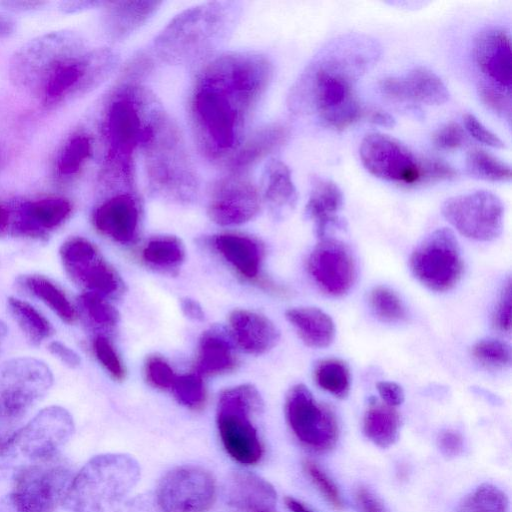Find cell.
Instances as JSON below:
<instances>
[{
    "label": "cell",
    "instance_id": "obj_5",
    "mask_svg": "<svg viewBox=\"0 0 512 512\" xmlns=\"http://www.w3.org/2000/svg\"><path fill=\"white\" fill-rule=\"evenodd\" d=\"M285 415L293 435L306 449L323 453L336 445L339 424L334 411L318 402L305 385L298 384L290 389Z\"/></svg>",
    "mask_w": 512,
    "mask_h": 512
},
{
    "label": "cell",
    "instance_id": "obj_46",
    "mask_svg": "<svg viewBox=\"0 0 512 512\" xmlns=\"http://www.w3.org/2000/svg\"><path fill=\"white\" fill-rule=\"evenodd\" d=\"M432 139L438 149L451 151L462 147L467 142V135L460 124L449 122L437 129Z\"/></svg>",
    "mask_w": 512,
    "mask_h": 512
},
{
    "label": "cell",
    "instance_id": "obj_3",
    "mask_svg": "<svg viewBox=\"0 0 512 512\" xmlns=\"http://www.w3.org/2000/svg\"><path fill=\"white\" fill-rule=\"evenodd\" d=\"M74 474L60 455L28 462L14 475L9 505L14 512H54L63 504Z\"/></svg>",
    "mask_w": 512,
    "mask_h": 512
},
{
    "label": "cell",
    "instance_id": "obj_27",
    "mask_svg": "<svg viewBox=\"0 0 512 512\" xmlns=\"http://www.w3.org/2000/svg\"><path fill=\"white\" fill-rule=\"evenodd\" d=\"M237 365L230 342L221 331H206L199 342L195 373L213 376L232 371Z\"/></svg>",
    "mask_w": 512,
    "mask_h": 512
},
{
    "label": "cell",
    "instance_id": "obj_54",
    "mask_svg": "<svg viewBox=\"0 0 512 512\" xmlns=\"http://www.w3.org/2000/svg\"><path fill=\"white\" fill-rule=\"evenodd\" d=\"M44 1H36V0H4L0 1V6L6 10L13 12H25L38 9L39 7L45 5Z\"/></svg>",
    "mask_w": 512,
    "mask_h": 512
},
{
    "label": "cell",
    "instance_id": "obj_33",
    "mask_svg": "<svg viewBox=\"0 0 512 512\" xmlns=\"http://www.w3.org/2000/svg\"><path fill=\"white\" fill-rule=\"evenodd\" d=\"M87 64V62L75 58L59 66L43 86L46 100H56L73 88H77L86 75Z\"/></svg>",
    "mask_w": 512,
    "mask_h": 512
},
{
    "label": "cell",
    "instance_id": "obj_50",
    "mask_svg": "<svg viewBox=\"0 0 512 512\" xmlns=\"http://www.w3.org/2000/svg\"><path fill=\"white\" fill-rule=\"evenodd\" d=\"M354 499L358 512H387L381 500L367 487L356 488Z\"/></svg>",
    "mask_w": 512,
    "mask_h": 512
},
{
    "label": "cell",
    "instance_id": "obj_12",
    "mask_svg": "<svg viewBox=\"0 0 512 512\" xmlns=\"http://www.w3.org/2000/svg\"><path fill=\"white\" fill-rule=\"evenodd\" d=\"M74 421L67 409L52 405L40 410L22 425L13 448H17L28 462L51 459L69 441L74 433Z\"/></svg>",
    "mask_w": 512,
    "mask_h": 512
},
{
    "label": "cell",
    "instance_id": "obj_21",
    "mask_svg": "<svg viewBox=\"0 0 512 512\" xmlns=\"http://www.w3.org/2000/svg\"><path fill=\"white\" fill-rule=\"evenodd\" d=\"M71 212L70 201L63 197H46L27 202L20 208L16 228L24 236L41 239L61 226Z\"/></svg>",
    "mask_w": 512,
    "mask_h": 512
},
{
    "label": "cell",
    "instance_id": "obj_32",
    "mask_svg": "<svg viewBox=\"0 0 512 512\" xmlns=\"http://www.w3.org/2000/svg\"><path fill=\"white\" fill-rule=\"evenodd\" d=\"M319 387L337 398H345L350 390L351 375L347 364L336 358L323 359L314 369Z\"/></svg>",
    "mask_w": 512,
    "mask_h": 512
},
{
    "label": "cell",
    "instance_id": "obj_53",
    "mask_svg": "<svg viewBox=\"0 0 512 512\" xmlns=\"http://www.w3.org/2000/svg\"><path fill=\"white\" fill-rule=\"evenodd\" d=\"M48 350L69 368H77L81 364L80 356L60 341H51L48 344Z\"/></svg>",
    "mask_w": 512,
    "mask_h": 512
},
{
    "label": "cell",
    "instance_id": "obj_8",
    "mask_svg": "<svg viewBox=\"0 0 512 512\" xmlns=\"http://www.w3.org/2000/svg\"><path fill=\"white\" fill-rule=\"evenodd\" d=\"M312 91L321 119L335 130L350 127L364 115L348 70L338 61L330 60L316 69Z\"/></svg>",
    "mask_w": 512,
    "mask_h": 512
},
{
    "label": "cell",
    "instance_id": "obj_25",
    "mask_svg": "<svg viewBox=\"0 0 512 512\" xmlns=\"http://www.w3.org/2000/svg\"><path fill=\"white\" fill-rule=\"evenodd\" d=\"M214 247L240 275L247 279L258 277L262 248L255 239L241 234L224 233L214 237Z\"/></svg>",
    "mask_w": 512,
    "mask_h": 512
},
{
    "label": "cell",
    "instance_id": "obj_23",
    "mask_svg": "<svg viewBox=\"0 0 512 512\" xmlns=\"http://www.w3.org/2000/svg\"><path fill=\"white\" fill-rule=\"evenodd\" d=\"M108 134L114 148L123 155H130L134 148L148 139V129L141 121L133 103L128 99L115 101L108 113Z\"/></svg>",
    "mask_w": 512,
    "mask_h": 512
},
{
    "label": "cell",
    "instance_id": "obj_19",
    "mask_svg": "<svg viewBox=\"0 0 512 512\" xmlns=\"http://www.w3.org/2000/svg\"><path fill=\"white\" fill-rule=\"evenodd\" d=\"M224 500L230 512L277 511V493L273 485L249 471L237 470L229 475Z\"/></svg>",
    "mask_w": 512,
    "mask_h": 512
},
{
    "label": "cell",
    "instance_id": "obj_4",
    "mask_svg": "<svg viewBox=\"0 0 512 512\" xmlns=\"http://www.w3.org/2000/svg\"><path fill=\"white\" fill-rule=\"evenodd\" d=\"M53 373L42 360L15 357L0 364V416L22 421L53 385Z\"/></svg>",
    "mask_w": 512,
    "mask_h": 512
},
{
    "label": "cell",
    "instance_id": "obj_31",
    "mask_svg": "<svg viewBox=\"0 0 512 512\" xmlns=\"http://www.w3.org/2000/svg\"><path fill=\"white\" fill-rule=\"evenodd\" d=\"M265 198L278 213L292 209L297 201V191L288 167L279 161L273 162L267 170Z\"/></svg>",
    "mask_w": 512,
    "mask_h": 512
},
{
    "label": "cell",
    "instance_id": "obj_18",
    "mask_svg": "<svg viewBox=\"0 0 512 512\" xmlns=\"http://www.w3.org/2000/svg\"><path fill=\"white\" fill-rule=\"evenodd\" d=\"M259 208V196L251 184L228 181L214 191L208 214L219 225H239L252 219Z\"/></svg>",
    "mask_w": 512,
    "mask_h": 512
},
{
    "label": "cell",
    "instance_id": "obj_55",
    "mask_svg": "<svg viewBox=\"0 0 512 512\" xmlns=\"http://www.w3.org/2000/svg\"><path fill=\"white\" fill-rule=\"evenodd\" d=\"M369 122L386 128H391L395 125V118L386 111L378 108H372L364 112Z\"/></svg>",
    "mask_w": 512,
    "mask_h": 512
},
{
    "label": "cell",
    "instance_id": "obj_47",
    "mask_svg": "<svg viewBox=\"0 0 512 512\" xmlns=\"http://www.w3.org/2000/svg\"><path fill=\"white\" fill-rule=\"evenodd\" d=\"M463 122L466 132L478 142L494 148L505 147V143L473 114H465Z\"/></svg>",
    "mask_w": 512,
    "mask_h": 512
},
{
    "label": "cell",
    "instance_id": "obj_13",
    "mask_svg": "<svg viewBox=\"0 0 512 512\" xmlns=\"http://www.w3.org/2000/svg\"><path fill=\"white\" fill-rule=\"evenodd\" d=\"M59 255L66 274L87 291L102 296L118 291L120 281L116 272L89 240L69 238L60 246Z\"/></svg>",
    "mask_w": 512,
    "mask_h": 512
},
{
    "label": "cell",
    "instance_id": "obj_10",
    "mask_svg": "<svg viewBox=\"0 0 512 512\" xmlns=\"http://www.w3.org/2000/svg\"><path fill=\"white\" fill-rule=\"evenodd\" d=\"M442 214L460 234L473 240L491 241L502 232V201L487 190L447 199L442 206Z\"/></svg>",
    "mask_w": 512,
    "mask_h": 512
},
{
    "label": "cell",
    "instance_id": "obj_17",
    "mask_svg": "<svg viewBox=\"0 0 512 512\" xmlns=\"http://www.w3.org/2000/svg\"><path fill=\"white\" fill-rule=\"evenodd\" d=\"M479 69L497 86L511 92V37L507 30L490 28L479 33L473 46Z\"/></svg>",
    "mask_w": 512,
    "mask_h": 512
},
{
    "label": "cell",
    "instance_id": "obj_59",
    "mask_svg": "<svg viewBox=\"0 0 512 512\" xmlns=\"http://www.w3.org/2000/svg\"><path fill=\"white\" fill-rule=\"evenodd\" d=\"M284 503L291 512H315L306 504L291 496L285 497Z\"/></svg>",
    "mask_w": 512,
    "mask_h": 512
},
{
    "label": "cell",
    "instance_id": "obj_49",
    "mask_svg": "<svg viewBox=\"0 0 512 512\" xmlns=\"http://www.w3.org/2000/svg\"><path fill=\"white\" fill-rule=\"evenodd\" d=\"M437 445L444 456L448 458L456 457L463 450V438L459 432L447 429L439 434Z\"/></svg>",
    "mask_w": 512,
    "mask_h": 512
},
{
    "label": "cell",
    "instance_id": "obj_6",
    "mask_svg": "<svg viewBox=\"0 0 512 512\" xmlns=\"http://www.w3.org/2000/svg\"><path fill=\"white\" fill-rule=\"evenodd\" d=\"M410 269L415 278L431 290L442 292L454 287L463 272L454 233L448 228L431 232L413 251Z\"/></svg>",
    "mask_w": 512,
    "mask_h": 512
},
{
    "label": "cell",
    "instance_id": "obj_60",
    "mask_svg": "<svg viewBox=\"0 0 512 512\" xmlns=\"http://www.w3.org/2000/svg\"><path fill=\"white\" fill-rule=\"evenodd\" d=\"M113 512H151L150 508L146 505V503L139 502H130L126 503L123 506L119 507Z\"/></svg>",
    "mask_w": 512,
    "mask_h": 512
},
{
    "label": "cell",
    "instance_id": "obj_9",
    "mask_svg": "<svg viewBox=\"0 0 512 512\" xmlns=\"http://www.w3.org/2000/svg\"><path fill=\"white\" fill-rule=\"evenodd\" d=\"M216 495V480L208 470L183 465L162 477L155 502L162 512H206L213 506Z\"/></svg>",
    "mask_w": 512,
    "mask_h": 512
},
{
    "label": "cell",
    "instance_id": "obj_63",
    "mask_svg": "<svg viewBox=\"0 0 512 512\" xmlns=\"http://www.w3.org/2000/svg\"><path fill=\"white\" fill-rule=\"evenodd\" d=\"M271 512H277V511H271Z\"/></svg>",
    "mask_w": 512,
    "mask_h": 512
},
{
    "label": "cell",
    "instance_id": "obj_28",
    "mask_svg": "<svg viewBox=\"0 0 512 512\" xmlns=\"http://www.w3.org/2000/svg\"><path fill=\"white\" fill-rule=\"evenodd\" d=\"M400 415L385 403L372 401L364 415L363 432L375 445L387 448L399 437Z\"/></svg>",
    "mask_w": 512,
    "mask_h": 512
},
{
    "label": "cell",
    "instance_id": "obj_11",
    "mask_svg": "<svg viewBox=\"0 0 512 512\" xmlns=\"http://www.w3.org/2000/svg\"><path fill=\"white\" fill-rule=\"evenodd\" d=\"M75 37L68 31H55L31 39L12 60L11 74L22 85L42 83L62 64L75 59Z\"/></svg>",
    "mask_w": 512,
    "mask_h": 512
},
{
    "label": "cell",
    "instance_id": "obj_42",
    "mask_svg": "<svg viewBox=\"0 0 512 512\" xmlns=\"http://www.w3.org/2000/svg\"><path fill=\"white\" fill-rule=\"evenodd\" d=\"M303 469L310 481L322 494L325 500L335 509L343 508L344 503L340 491L333 480L314 461L305 460Z\"/></svg>",
    "mask_w": 512,
    "mask_h": 512
},
{
    "label": "cell",
    "instance_id": "obj_1",
    "mask_svg": "<svg viewBox=\"0 0 512 512\" xmlns=\"http://www.w3.org/2000/svg\"><path fill=\"white\" fill-rule=\"evenodd\" d=\"M139 477V464L130 455L94 456L74 474L62 506L69 512H113Z\"/></svg>",
    "mask_w": 512,
    "mask_h": 512
},
{
    "label": "cell",
    "instance_id": "obj_51",
    "mask_svg": "<svg viewBox=\"0 0 512 512\" xmlns=\"http://www.w3.org/2000/svg\"><path fill=\"white\" fill-rule=\"evenodd\" d=\"M21 427V421L0 416V455L5 454L13 448Z\"/></svg>",
    "mask_w": 512,
    "mask_h": 512
},
{
    "label": "cell",
    "instance_id": "obj_43",
    "mask_svg": "<svg viewBox=\"0 0 512 512\" xmlns=\"http://www.w3.org/2000/svg\"><path fill=\"white\" fill-rule=\"evenodd\" d=\"M92 347L101 366L113 379L122 381L125 378V367L109 339L99 335L94 338Z\"/></svg>",
    "mask_w": 512,
    "mask_h": 512
},
{
    "label": "cell",
    "instance_id": "obj_45",
    "mask_svg": "<svg viewBox=\"0 0 512 512\" xmlns=\"http://www.w3.org/2000/svg\"><path fill=\"white\" fill-rule=\"evenodd\" d=\"M147 380L156 388L170 389L174 385L178 375L171 366L160 356L148 358L145 366Z\"/></svg>",
    "mask_w": 512,
    "mask_h": 512
},
{
    "label": "cell",
    "instance_id": "obj_22",
    "mask_svg": "<svg viewBox=\"0 0 512 512\" xmlns=\"http://www.w3.org/2000/svg\"><path fill=\"white\" fill-rule=\"evenodd\" d=\"M229 324L239 347L250 354H263L279 340V331L274 323L254 311L234 310L229 316Z\"/></svg>",
    "mask_w": 512,
    "mask_h": 512
},
{
    "label": "cell",
    "instance_id": "obj_61",
    "mask_svg": "<svg viewBox=\"0 0 512 512\" xmlns=\"http://www.w3.org/2000/svg\"><path fill=\"white\" fill-rule=\"evenodd\" d=\"M10 226V212L8 209L0 204V237L4 236Z\"/></svg>",
    "mask_w": 512,
    "mask_h": 512
},
{
    "label": "cell",
    "instance_id": "obj_38",
    "mask_svg": "<svg viewBox=\"0 0 512 512\" xmlns=\"http://www.w3.org/2000/svg\"><path fill=\"white\" fill-rule=\"evenodd\" d=\"M369 302L378 318L386 322L400 321L405 317V308L400 297L384 286L373 288Z\"/></svg>",
    "mask_w": 512,
    "mask_h": 512
},
{
    "label": "cell",
    "instance_id": "obj_36",
    "mask_svg": "<svg viewBox=\"0 0 512 512\" xmlns=\"http://www.w3.org/2000/svg\"><path fill=\"white\" fill-rule=\"evenodd\" d=\"M142 257L153 266L172 268L184 260L185 251L179 239L164 236L150 240L142 251Z\"/></svg>",
    "mask_w": 512,
    "mask_h": 512
},
{
    "label": "cell",
    "instance_id": "obj_30",
    "mask_svg": "<svg viewBox=\"0 0 512 512\" xmlns=\"http://www.w3.org/2000/svg\"><path fill=\"white\" fill-rule=\"evenodd\" d=\"M7 307L31 344L39 345L53 335L54 329L49 320L30 303L16 297H9Z\"/></svg>",
    "mask_w": 512,
    "mask_h": 512
},
{
    "label": "cell",
    "instance_id": "obj_62",
    "mask_svg": "<svg viewBox=\"0 0 512 512\" xmlns=\"http://www.w3.org/2000/svg\"><path fill=\"white\" fill-rule=\"evenodd\" d=\"M7 333H8V328H7L6 323L4 321L0 320V348L2 347V345L5 341Z\"/></svg>",
    "mask_w": 512,
    "mask_h": 512
},
{
    "label": "cell",
    "instance_id": "obj_20",
    "mask_svg": "<svg viewBox=\"0 0 512 512\" xmlns=\"http://www.w3.org/2000/svg\"><path fill=\"white\" fill-rule=\"evenodd\" d=\"M93 224L101 234L116 242H131L139 225L137 203L128 194L116 195L95 210Z\"/></svg>",
    "mask_w": 512,
    "mask_h": 512
},
{
    "label": "cell",
    "instance_id": "obj_16",
    "mask_svg": "<svg viewBox=\"0 0 512 512\" xmlns=\"http://www.w3.org/2000/svg\"><path fill=\"white\" fill-rule=\"evenodd\" d=\"M380 90L393 100L427 105L444 104L450 96L442 79L422 66L415 67L404 76L385 77L380 82Z\"/></svg>",
    "mask_w": 512,
    "mask_h": 512
},
{
    "label": "cell",
    "instance_id": "obj_24",
    "mask_svg": "<svg viewBox=\"0 0 512 512\" xmlns=\"http://www.w3.org/2000/svg\"><path fill=\"white\" fill-rule=\"evenodd\" d=\"M343 201V193L335 182L326 178L314 179L306 214L313 220L319 239L326 237L328 227L338 224Z\"/></svg>",
    "mask_w": 512,
    "mask_h": 512
},
{
    "label": "cell",
    "instance_id": "obj_57",
    "mask_svg": "<svg viewBox=\"0 0 512 512\" xmlns=\"http://www.w3.org/2000/svg\"><path fill=\"white\" fill-rule=\"evenodd\" d=\"M16 30V21L4 11H0V38L11 36Z\"/></svg>",
    "mask_w": 512,
    "mask_h": 512
},
{
    "label": "cell",
    "instance_id": "obj_40",
    "mask_svg": "<svg viewBox=\"0 0 512 512\" xmlns=\"http://www.w3.org/2000/svg\"><path fill=\"white\" fill-rule=\"evenodd\" d=\"M473 357L490 369H504L511 364V349L506 343L497 339H485L472 347Z\"/></svg>",
    "mask_w": 512,
    "mask_h": 512
},
{
    "label": "cell",
    "instance_id": "obj_29",
    "mask_svg": "<svg viewBox=\"0 0 512 512\" xmlns=\"http://www.w3.org/2000/svg\"><path fill=\"white\" fill-rule=\"evenodd\" d=\"M21 284L62 321L72 324L77 320V311L66 293L49 278L38 274L25 275Z\"/></svg>",
    "mask_w": 512,
    "mask_h": 512
},
{
    "label": "cell",
    "instance_id": "obj_56",
    "mask_svg": "<svg viewBox=\"0 0 512 512\" xmlns=\"http://www.w3.org/2000/svg\"><path fill=\"white\" fill-rule=\"evenodd\" d=\"M181 309L189 319L201 321L204 318V312L201 305L194 299H182Z\"/></svg>",
    "mask_w": 512,
    "mask_h": 512
},
{
    "label": "cell",
    "instance_id": "obj_41",
    "mask_svg": "<svg viewBox=\"0 0 512 512\" xmlns=\"http://www.w3.org/2000/svg\"><path fill=\"white\" fill-rule=\"evenodd\" d=\"M91 154V142L85 135L72 138L64 147L58 161V170L63 175L76 173Z\"/></svg>",
    "mask_w": 512,
    "mask_h": 512
},
{
    "label": "cell",
    "instance_id": "obj_44",
    "mask_svg": "<svg viewBox=\"0 0 512 512\" xmlns=\"http://www.w3.org/2000/svg\"><path fill=\"white\" fill-rule=\"evenodd\" d=\"M478 94L485 106L497 115L511 120V96L510 92L493 84L481 83Z\"/></svg>",
    "mask_w": 512,
    "mask_h": 512
},
{
    "label": "cell",
    "instance_id": "obj_2",
    "mask_svg": "<svg viewBox=\"0 0 512 512\" xmlns=\"http://www.w3.org/2000/svg\"><path fill=\"white\" fill-rule=\"evenodd\" d=\"M262 409L257 389L249 384L222 391L216 424L226 453L243 465H255L264 455V445L255 419Z\"/></svg>",
    "mask_w": 512,
    "mask_h": 512
},
{
    "label": "cell",
    "instance_id": "obj_48",
    "mask_svg": "<svg viewBox=\"0 0 512 512\" xmlns=\"http://www.w3.org/2000/svg\"><path fill=\"white\" fill-rule=\"evenodd\" d=\"M511 281L506 282L494 313V324L503 332L511 329Z\"/></svg>",
    "mask_w": 512,
    "mask_h": 512
},
{
    "label": "cell",
    "instance_id": "obj_34",
    "mask_svg": "<svg viewBox=\"0 0 512 512\" xmlns=\"http://www.w3.org/2000/svg\"><path fill=\"white\" fill-rule=\"evenodd\" d=\"M466 167L470 175L478 179L492 182H506L511 179L510 166L480 148H473L467 153Z\"/></svg>",
    "mask_w": 512,
    "mask_h": 512
},
{
    "label": "cell",
    "instance_id": "obj_37",
    "mask_svg": "<svg viewBox=\"0 0 512 512\" xmlns=\"http://www.w3.org/2000/svg\"><path fill=\"white\" fill-rule=\"evenodd\" d=\"M171 391L177 401L189 409L199 410L205 405V385L202 376L195 372L177 376Z\"/></svg>",
    "mask_w": 512,
    "mask_h": 512
},
{
    "label": "cell",
    "instance_id": "obj_35",
    "mask_svg": "<svg viewBox=\"0 0 512 512\" xmlns=\"http://www.w3.org/2000/svg\"><path fill=\"white\" fill-rule=\"evenodd\" d=\"M508 497L493 484H482L459 503L455 512H508Z\"/></svg>",
    "mask_w": 512,
    "mask_h": 512
},
{
    "label": "cell",
    "instance_id": "obj_15",
    "mask_svg": "<svg viewBox=\"0 0 512 512\" xmlns=\"http://www.w3.org/2000/svg\"><path fill=\"white\" fill-rule=\"evenodd\" d=\"M194 107L214 144L221 149L233 146L237 113L226 93L212 86L202 87L194 97Z\"/></svg>",
    "mask_w": 512,
    "mask_h": 512
},
{
    "label": "cell",
    "instance_id": "obj_7",
    "mask_svg": "<svg viewBox=\"0 0 512 512\" xmlns=\"http://www.w3.org/2000/svg\"><path fill=\"white\" fill-rule=\"evenodd\" d=\"M359 155L365 169L377 178L406 186L427 183L426 158H418L388 135L367 134L361 141Z\"/></svg>",
    "mask_w": 512,
    "mask_h": 512
},
{
    "label": "cell",
    "instance_id": "obj_52",
    "mask_svg": "<svg viewBox=\"0 0 512 512\" xmlns=\"http://www.w3.org/2000/svg\"><path fill=\"white\" fill-rule=\"evenodd\" d=\"M377 390L384 403L391 407H396L404 401V391L402 387L395 382H378Z\"/></svg>",
    "mask_w": 512,
    "mask_h": 512
},
{
    "label": "cell",
    "instance_id": "obj_39",
    "mask_svg": "<svg viewBox=\"0 0 512 512\" xmlns=\"http://www.w3.org/2000/svg\"><path fill=\"white\" fill-rule=\"evenodd\" d=\"M78 301L85 314L96 325L112 327L118 323V311L104 296L86 291L79 296Z\"/></svg>",
    "mask_w": 512,
    "mask_h": 512
},
{
    "label": "cell",
    "instance_id": "obj_58",
    "mask_svg": "<svg viewBox=\"0 0 512 512\" xmlns=\"http://www.w3.org/2000/svg\"><path fill=\"white\" fill-rule=\"evenodd\" d=\"M92 4L93 2L86 1H66L60 4L59 9L63 13H75L89 7Z\"/></svg>",
    "mask_w": 512,
    "mask_h": 512
},
{
    "label": "cell",
    "instance_id": "obj_26",
    "mask_svg": "<svg viewBox=\"0 0 512 512\" xmlns=\"http://www.w3.org/2000/svg\"><path fill=\"white\" fill-rule=\"evenodd\" d=\"M286 318L309 347L329 346L335 336L332 318L317 307H295L286 311Z\"/></svg>",
    "mask_w": 512,
    "mask_h": 512
},
{
    "label": "cell",
    "instance_id": "obj_14",
    "mask_svg": "<svg viewBox=\"0 0 512 512\" xmlns=\"http://www.w3.org/2000/svg\"><path fill=\"white\" fill-rule=\"evenodd\" d=\"M307 268L317 286L331 296H342L355 280V262L349 248L334 238H322L311 252Z\"/></svg>",
    "mask_w": 512,
    "mask_h": 512
}]
</instances>
